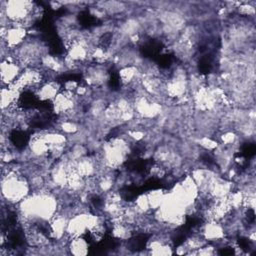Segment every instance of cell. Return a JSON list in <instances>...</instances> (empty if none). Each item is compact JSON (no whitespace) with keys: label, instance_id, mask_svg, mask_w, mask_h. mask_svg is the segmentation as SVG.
<instances>
[{"label":"cell","instance_id":"1","mask_svg":"<svg viewBox=\"0 0 256 256\" xmlns=\"http://www.w3.org/2000/svg\"><path fill=\"white\" fill-rule=\"evenodd\" d=\"M1 191L2 198L7 202V204L17 205L30 195L31 188L28 178H26L20 171L11 168L8 173L2 175Z\"/></svg>","mask_w":256,"mask_h":256},{"label":"cell","instance_id":"2","mask_svg":"<svg viewBox=\"0 0 256 256\" xmlns=\"http://www.w3.org/2000/svg\"><path fill=\"white\" fill-rule=\"evenodd\" d=\"M1 39L8 49L14 51L27 39V29L14 25L1 27Z\"/></svg>","mask_w":256,"mask_h":256},{"label":"cell","instance_id":"3","mask_svg":"<svg viewBox=\"0 0 256 256\" xmlns=\"http://www.w3.org/2000/svg\"><path fill=\"white\" fill-rule=\"evenodd\" d=\"M23 68L13 56H8L1 62V80L5 86L12 85L20 76Z\"/></svg>","mask_w":256,"mask_h":256},{"label":"cell","instance_id":"4","mask_svg":"<svg viewBox=\"0 0 256 256\" xmlns=\"http://www.w3.org/2000/svg\"><path fill=\"white\" fill-rule=\"evenodd\" d=\"M60 91V84L56 80H52L42 83L35 91V95L41 101H53Z\"/></svg>","mask_w":256,"mask_h":256},{"label":"cell","instance_id":"5","mask_svg":"<svg viewBox=\"0 0 256 256\" xmlns=\"http://www.w3.org/2000/svg\"><path fill=\"white\" fill-rule=\"evenodd\" d=\"M68 253L76 256L86 255L89 251V242L84 238V236L71 238L68 243Z\"/></svg>","mask_w":256,"mask_h":256},{"label":"cell","instance_id":"6","mask_svg":"<svg viewBox=\"0 0 256 256\" xmlns=\"http://www.w3.org/2000/svg\"><path fill=\"white\" fill-rule=\"evenodd\" d=\"M167 193L162 190V189H156V190H151L149 193H147L149 205L152 211L157 210L164 202L166 198Z\"/></svg>","mask_w":256,"mask_h":256},{"label":"cell","instance_id":"7","mask_svg":"<svg viewBox=\"0 0 256 256\" xmlns=\"http://www.w3.org/2000/svg\"><path fill=\"white\" fill-rule=\"evenodd\" d=\"M238 141V135L235 131L226 130L223 131L220 136H219V142L221 143L220 145L226 146V147H234Z\"/></svg>","mask_w":256,"mask_h":256},{"label":"cell","instance_id":"8","mask_svg":"<svg viewBox=\"0 0 256 256\" xmlns=\"http://www.w3.org/2000/svg\"><path fill=\"white\" fill-rule=\"evenodd\" d=\"M198 143H199V146L204 150L212 151V152L219 146V142L209 135L201 136L198 140Z\"/></svg>","mask_w":256,"mask_h":256}]
</instances>
